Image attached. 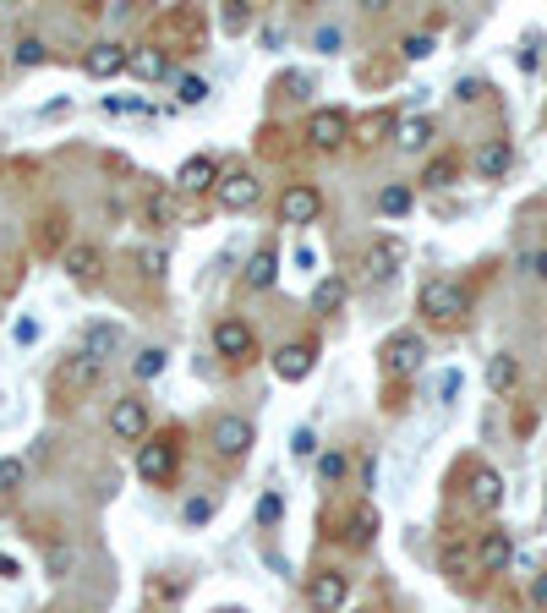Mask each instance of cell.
<instances>
[{
  "label": "cell",
  "mask_w": 547,
  "mask_h": 613,
  "mask_svg": "<svg viewBox=\"0 0 547 613\" xmlns=\"http://www.w3.org/2000/svg\"><path fill=\"white\" fill-rule=\"evenodd\" d=\"M181 427H165V433H148L143 444H137V477L148 482V488H176L181 482Z\"/></svg>",
  "instance_id": "cell-1"
},
{
  "label": "cell",
  "mask_w": 547,
  "mask_h": 613,
  "mask_svg": "<svg viewBox=\"0 0 547 613\" xmlns=\"http://www.w3.org/2000/svg\"><path fill=\"white\" fill-rule=\"evenodd\" d=\"M416 312L444 334L465 329V318H471V291H465L460 280H444V274H438V280H427L422 291H416Z\"/></svg>",
  "instance_id": "cell-2"
},
{
  "label": "cell",
  "mask_w": 547,
  "mask_h": 613,
  "mask_svg": "<svg viewBox=\"0 0 547 613\" xmlns=\"http://www.w3.org/2000/svg\"><path fill=\"white\" fill-rule=\"evenodd\" d=\"M154 44L176 61V55H197L208 44V17L197 6H170L165 17H154Z\"/></svg>",
  "instance_id": "cell-3"
},
{
  "label": "cell",
  "mask_w": 547,
  "mask_h": 613,
  "mask_svg": "<svg viewBox=\"0 0 547 613\" xmlns=\"http://www.w3.org/2000/svg\"><path fill=\"white\" fill-rule=\"evenodd\" d=\"M351 110H340V104H318V110L307 115V126H301V137H307L312 154H340L345 143H351Z\"/></svg>",
  "instance_id": "cell-4"
},
{
  "label": "cell",
  "mask_w": 547,
  "mask_h": 613,
  "mask_svg": "<svg viewBox=\"0 0 547 613\" xmlns=\"http://www.w3.org/2000/svg\"><path fill=\"white\" fill-rule=\"evenodd\" d=\"M378 367H383V378H416L427 367V340L416 329H400V334H389V340L378 345Z\"/></svg>",
  "instance_id": "cell-5"
},
{
  "label": "cell",
  "mask_w": 547,
  "mask_h": 613,
  "mask_svg": "<svg viewBox=\"0 0 547 613\" xmlns=\"http://www.w3.org/2000/svg\"><path fill=\"white\" fill-rule=\"evenodd\" d=\"M214 356L225 367H247V362H258V334H252V323L247 318H236V312H225V318L214 323Z\"/></svg>",
  "instance_id": "cell-6"
},
{
  "label": "cell",
  "mask_w": 547,
  "mask_h": 613,
  "mask_svg": "<svg viewBox=\"0 0 547 613\" xmlns=\"http://www.w3.org/2000/svg\"><path fill=\"white\" fill-rule=\"evenodd\" d=\"M318 351H323L318 334H296V340L274 345V356H269L274 378H279V384H307L312 367H318Z\"/></svg>",
  "instance_id": "cell-7"
},
{
  "label": "cell",
  "mask_w": 547,
  "mask_h": 613,
  "mask_svg": "<svg viewBox=\"0 0 547 613\" xmlns=\"http://www.w3.org/2000/svg\"><path fill=\"white\" fill-rule=\"evenodd\" d=\"M252 444H258V427H252V416L219 411L214 422H208V449H214L219 460H241Z\"/></svg>",
  "instance_id": "cell-8"
},
{
  "label": "cell",
  "mask_w": 547,
  "mask_h": 613,
  "mask_svg": "<svg viewBox=\"0 0 547 613\" xmlns=\"http://www.w3.org/2000/svg\"><path fill=\"white\" fill-rule=\"evenodd\" d=\"M104 427H110V438H121V444H143L148 433H154V422H148V400L143 395H121L104 416Z\"/></svg>",
  "instance_id": "cell-9"
},
{
  "label": "cell",
  "mask_w": 547,
  "mask_h": 613,
  "mask_svg": "<svg viewBox=\"0 0 547 613\" xmlns=\"http://www.w3.org/2000/svg\"><path fill=\"white\" fill-rule=\"evenodd\" d=\"M72 356H83V362H93V367H104L110 356H121V323H110V318L83 323V329H77Z\"/></svg>",
  "instance_id": "cell-10"
},
{
  "label": "cell",
  "mask_w": 547,
  "mask_h": 613,
  "mask_svg": "<svg viewBox=\"0 0 547 613\" xmlns=\"http://www.w3.org/2000/svg\"><path fill=\"white\" fill-rule=\"evenodd\" d=\"M318 214H323V192L312 187V181H290V187L274 198V219H279V225H312Z\"/></svg>",
  "instance_id": "cell-11"
},
{
  "label": "cell",
  "mask_w": 547,
  "mask_h": 613,
  "mask_svg": "<svg viewBox=\"0 0 547 613\" xmlns=\"http://www.w3.org/2000/svg\"><path fill=\"white\" fill-rule=\"evenodd\" d=\"M351 603V575L345 570H312L307 575V608L312 613H345Z\"/></svg>",
  "instance_id": "cell-12"
},
{
  "label": "cell",
  "mask_w": 547,
  "mask_h": 613,
  "mask_svg": "<svg viewBox=\"0 0 547 613\" xmlns=\"http://www.w3.org/2000/svg\"><path fill=\"white\" fill-rule=\"evenodd\" d=\"M61 263H66V280L72 285H83V291H93V285H104V247H93V241H72V247L61 252Z\"/></svg>",
  "instance_id": "cell-13"
},
{
  "label": "cell",
  "mask_w": 547,
  "mask_h": 613,
  "mask_svg": "<svg viewBox=\"0 0 547 613\" xmlns=\"http://www.w3.org/2000/svg\"><path fill=\"white\" fill-rule=\"evenodd\" d=\"M219 176H225V165H219L214 154H192V159H181V170H176V192L203 198V192L219 187Z\"/></svg>",
  "instance_id": "cell-14"
},
{
  "label": "cell",
  "mask_w": 547,
  "mask_h": 613,
  "mask_svg": "<svg viewBox=\"0 0 547 613\" xmlns=\"http://www.w3.org/2000/svg\"><path fill=\"white\" fill-rule=\"evenodd\" d=\"M258 176H252V170H225V176H219V187H214V203L225 208V214H247L252 203H258Z\"/></svg>",
  "instance_id": "cell-15"
},
{
  "label": "cell",
  "mask_w": 547,
  "mask_h": 613,
  "mask_svg": "<svg viewBox=\"0 0 547 613\" xmlns=\"http://www.w3.org/2000/svg\"><path fill=\"white\" fill-rule=\"evenodd\" d=\"M471 559H476V575H504L509 570V559H515V537L509 531H482L476 537V548H471Z\"/></svg>",
  "instance_id": "cell-16"
},
{
  "label": "cell",
  "mask_w": 547,
  "mask_h": 613,
  "mask_svg": "<svg viewBox=\"0 0 547 613\" xmlns=\"http://www.w3.org/2000/svg\"><path fill=\"white\" fill-rule=\"evenodd\" d=\"M400 263H405V241L400 236H378L367 247V258H362V274H367V285H383V280H394L400 274Z\"/></svg>",
  "instance_id": "cell-17"
},
{
  "label": "cell",
  "mask_w": 547,
  "mask_h": 613,
  "mask_svg": "<svg viewBox=\"0 0 547 613\" xmlns=\"http://www.w3.org/2000/svg\"><path fill=\"white\" fill-rule=\"evenodd\" d=\"M378 531H383L378 504H372V499H356V504H351V515H345V548L367 553L372 542H378Z\"/></svg>",
  "instance_id": "cell-18"
},
{
  "label": "cell",
  "mask_w": 547,
  "mask_h": 613,
  "mask_svg": "<svg viewBox=\"0 0 547 613\" xmlns=\"http://www.w3.org/2000/svg\"><path fill=\"white\" fill-rule=\"evenodd\" d=\"M126 50H132V44H121V39L88 44V50H83V72L93 77V83H104V77H121V72H126Z\"/></svg>",
  "instance_id": "cell-19"
},
{
  "label": "cell",
  "mask_w": 547,
  "mask_h": 613,
  "mask_svg": "<svg viewBox=\"0 0 547 613\" xmlns=\"http://www.w3.org/2000/svg\"><path fill=\"white\" fill-rule=\"evenodd\" d=\"M126 72H132L137 83H165V77H170V55L159 50L154 39H143V44L126 50Z\"/></svg>",
  "instance_id": "cell-20"
},
{
  "label": "cell",
  "mask_w": 547,
  "mask_h": 613,
  "mask_svg": "<svg viewBox=\"0 0 547 613\" xmlns=\"http://www.w3.org/2000/svg\"><path fill=\"white\" fill-rule=\"evenodd\" d=\"M471 165H476V176H482V181H504L509 165H515V148H509L504 137H487V143L471 154Z\"/></svg>",
  "instance_id": "cell-21"
},
{
  "label": "cell",
  "mask_w": 547,
  "mask_h": 613,
  "mask_svg": "<svg viewBox=\"0 0 547 613\" xmlns=\"http://www.w3.org/2000/svg\"><path fill=\"white\" fill-rule=\"evenodd\" d=\"M66 247H72V230H66V208H50V214L39 219V236H33V252H44V258H61Z\"/></svg>",
  "instance_id": "cell-22"
},
{
  "label": "cell",
  "mask_w": 547,
  "mask_h": 613,
  "mask_svg": "<svg viewBox=\"0 0 547 613\" xmlns=\"http://www.w3.org/2000/svg\"><path fill=\"white\" fill-rule=\"evenodd\" d=\"M394 110H367L362 121H351V148H378L383 137H394Z\"/></svg>",
  "instance_id": "cell-23"
},
{
  "label": "cell",
  "mask_w": 547,
  "mask_h": 613,
  "mask_svg": "<svg viewBox=\"0 0 547 613\" xmlns=\"http://www.w3.org/2000/svg\"><path fill=\"white\" fill-rule=\"evenodd\" d=\"M345 302H351V285H345L340 274H323V280L312 285V312H318V318H340Z\"/></svg>",
  "instance_id": "cell-24"
},
{
  "label": "cell",
  "mask_w": 547,
  "mask_h": 613,
  "mask_svg": "<svg viewBox=\"0 0 547 613\" xmlns=\"http://www.w3.org/2000/svg\"><path fill=\"white\" fill-rule=\"evenodd\" d=\"M471 504L482 515H493L498 504H504V477H498L493 466H471Z\"/></svg>",
  "instance_id": "cell-25"
},
{
  "label": "cell",
  "mask_w": 547,
  "mask_h": 613,
  "mask_svg": "<svg viewBox=\"0 0 547 613\" xmlns=\"http://www.w3.org/2000/svg\"><path fill=\"white\" fill-rule=\"evenodd\" d=\"M241 280H247V291H269V285L279 280V252L263 241L258 252L247 258V269H241Z\"/></svg>",
  "instance_id": "cell-26"
},
{
  "label": "cell",
  "mask_w": 547,
  "mask_h": 613,
  "mask_svg": "<svg viewBox=\"0 0 547 613\" xmlns=\"http://www.w3.org/2000/svg\"><path fill=\"white\" fill-rule=\"evenodd\" d=\"M427 143H433V115H405V121L394 126V148H400V154H422Z\"/></svg>",
  "instance_id": "cell-27"
},
{
  "label": "cell",
  "mask_w": 547,
  "mask_h": 613,
  "mask_svg": "<svg viewBox=\"0 0 547 613\" xmlns=\"http://www.w3.org/2000/svg\"><path fill=\"white\" fill-rule=\"evenodd\" d=\"M99 373H104V367L83 362V356H66V362H61V373H55V395H66L72 384H77V395H83V389L99 384Z\"/></svg>",
  "instance_id": "cell-28"
},
{
  "label": "cell",
  "mask_w": 547,
  "mask_h": 613,
  "mask_svg": "<svg viewBox=\"0 0 547 613\" xmlns=\"http://www.w3.org/2000/svg\"><path fill=\"white\" fill-rule=\"evenodd\" d=\"M487 389H493V395H515L520 389V356L498 351L493 362H487Z\"/></svg>",
  "instance_id": "cell-29"
},
{
  "label": "cell",
  "mask_w": 547,
  "mask_h": 613,
  "mask_svg": "<svg viewBox=\"0 0 547 613\" xmlns=\"http://www.w3.org/2000/svg\"><path fill=\"white\" fill-rule=\"evenodd\" d=\"M455 176H460V154H433L422 165V187H433V192L455 187Z\"/></svg>",
  "instance_id": "cell-30"
},
{
  "label": "cell",
  "mask_w": 547,
  "mask_h": 613,
  "mask_svg": "<svg viewBox=\"0 0 547 613\" xmlns=\"http://www.w3.org/2000/svg\"><path fill=\"white\" fill-rule=\"evenodd\" d=\"M345 477H351V455H345V449H323L318 455V488H345Z\"/></svg>",
  "instance_id": "cell-31"
},
{
  "label": "cell",
  "mask_w": 547,
  "mask_h": 613,
  "mask_svg": "<svg viewBox=\"0 0 547 613\" xmlns=\"http://www.w3.org/2000/svg\"><path fill=\"white\" fill-rule=\"evenodd\" d=\"M165 362H170V351H165V345H143V351H137V362H132L137 384H154V378L165 373Z\"/></svg>",
  "instance_id": "cell-32"
},
{
  "label": "cell",
  "mask_w": 547,
  "mask_h": 613,
  "mask_svg": "<svg viewBox=\"0 0 547 613\" xmlns=\"http://www.w3.org/2000/svg\"><path fill=\"white\" fill-rule=\"evenodd\" d=\"M143 219H148V225H159V230L176 225V198L154 187V192H148V203H143Z\"/></svg>",
  "instance_id": "cell-33"
},
{
  "label": "cell",
  "mask_w": 547,
  "mask_h": 613,
  "mask_svg": "<svg viewBox=\"0 0 547 613\" xmlns=\"http://www.w3.org/2000/svg\"><path fill=\"white\" fill-rule=\"evenodd\" d=\"M411 203H416L411 187H400V181L378 192V214H389V219H405V214H411Z\"/></svg>",
  "instance_id": "cell-34"
},
{
  "label": "cell",
  "mask_w": 547,
  "mask_h": 613,
  "mask_svg": "<svg viewBox=\"0 0 547 613\" xmlns=\"http://www.w3.org/2000/svg\"><path fill=\"white\" fill-rule=\"evenodd\" d=\"M22 482H28V460H22V455H6V460H0V499H6V493H17Z\"/></svg>",
  "instance_id": "cell-35"
},
{
  "label": "cell",
  "mask_w": 547,
  "mask_h": 613,
  "mask_svg": "<svg viewBox=\"0 0 547 613\" xmlns=\"http://www.w3.org/2000/svg\"><path fill=\"white\" fill-rule=\"evenodd\" d=\"M44 55H50V50H44L39 33H22L17 50H11V61H17V66H44Z\"/></svg>",
  "instance_id": "cell-36"
},
{
  "label": "cell",
  "mask_w": 547,
  "mask_h": 613,
  "mask_svg": "<svg viewBox=\"0 0 547 613\" xmlns=\"http://www.w3.org/2000/svg\"><path fill=\"white\" fill-rule=\"evenodd\" d=\"M290 455H296V460L323 455V449H318V433H312V427H296V433H290Z\"/></svg>",
  "instance_id": "cell-37"
},
{
  "label": "cell",
  "mask_w": 547,
  "mask_h": 613,
  "mask_svg": "<svg viewBox=\"0 0 547 613\" xmlns=\"http://www.w3.org/2000/svg\"><path fill=\"white\" fill-rule=\"evenodd\" d=\"M279 520H285V499H279V493H263L258 499V526H279Z\"/></svg>",
  "instance_id": "cell-38"
},
{
  "label": "cell",
  "mask_w": 547,
  "mask_h": 613,
  "mask_svg": "<svg viewBox=\"0 0 547 613\" xmlns=\"http://www.w3.org/2000/svg\"><path fill=\"white\" fill-rule=\"evenodd\" d=\"M400 55L405 61H427V55H433V33H405Z\"/></svg>",
  "instance_id": "cell-39"
},
{
  "label": "cell",
  "mask_w": 547,
  "mask_h": 613,
  "mask_svg": "<svg viewBox=\"0 0 547 613\" xmlns=\"http://www.w3.org/2000/svg\"><path fill=\"white\" fill-rule=\"evenodd\" d=\"M137 263H143L148 280H165V269H170V258H165L159 247H143V252H137Z\"/></svg>",
  "instance_id": "cell-40"
},
{
  "label": "cell",
  "mask_w": 547,
  "mask_h": 613,
  "mask_svg": "<svg viewBox=\"0 0 547 613\" xmlns=\"http://www.w3.org/2000/svg\"><path fill=\"white\" fill-rule=\"evenodd\" d=\"M214 510H219V504L203 499V493H197V499H186V526H208V520H214Z\"/></svg>",
  "instance_id": "cell-41"
},
{
  "label": "cell",
  "mask_w": 547,
  "mask_h": 613,
  "mask_svg": "<svg viewBox=\"0 0 547 613\" xmlns=\"http://www.w3.org/2000/svg\"><path fill=\"white\" fill-rule=\"evenodd\" d=\"M176 99H181V104H203V99H208V83H203V77H181V83H176Z\"/></svg>",
  "instance_id": "cell-42"
},
{
  "label": "cell",
  "mask_w": 547,
  "mask_h": 613,
  "mask_svg": "<svg viewBox=\"0 0 547 613\" xmlns=\"http://www.w3.org/2000/svg\"><path fill=\"white\" fill-rule=\"evenodd\" d=\"M531 608L547 613V570H542V575H531Z\"/></svg>",
  "instance_id": "cell-43"
},
{
  "label": "cell",
  "mask_w": 547,
  "mask_h": 613,
  "mask_svg": "<svg viewBox=\"0 0 547 613\" xmlns=\"http://www.w3.org/2000/svg\"><path fill=\"white\" fill-rule=\"evenodd\" d=\"M66 570H72V548H50V575L61 581Z\"/></svg>",
  "instance_id": "cell-44"
},
{
  "label": "cell",
  "mask_w": 547,
  "mask_h": 613,
  "mask_svg": "<svg viewBox=\"0 0 547 613\" xmlns=\"http://www.w3.org/2000/svg\"><path fill=\"white\" fill-rule=\"evenodd\" d=\"M520 263H526V274H537V280L547 274V252H526V258H520Z\"/></svg>",
  "instance_id": "cell-45"
},
{
  "label": "cell",
  "mask_w": 547,
  "mask_h": 613,
  "mask_svg": "<svg viewBox=\"0 0 547 613\" xmlns=\"http://www.w3.org/2000/svg\"><path fill=\"white\" fill-rule=\"evenodd\" d=\"M17 340H22V345H28V340H39V323H33V318H22V323H17Z\"/></svg>",
  "instance_id": "cell-46"
},
{
  "label": "cell",
  "mask_w": 547,
  "mask_h": 613,
  "mask_svg": "<svg viewBox=\"0 0 547 613\" xmlns=\"http://www.w3.org/2000/svg\"><path fill=\"white\" fill-rule=\"evenodd\" d=\"M0 575H6V581H17V559H11V553H0Z\"/></svg>",
  "instance_id": "cell-47"
},
{
  "label": "cell",
  "mask_w": 547,
  "mask_h": 613,
  "mask_svg": "<svg viewBox=\"0 0 547 613\" xmlns=\"http://www.w3.org/2000/svg\"><path fill=\"white\" fill-rule=\"evenodd\" d=\"M214 613H247V608H214Z\"/></svg>",
  "instance_id": "cell-48"
},
{
  "label": "cell",
  "mask_w": 547,
  "mask_h": 613,
  "mask_svg": "<svg viewBox=\"0 0 547 613\" xmlns=\"http://www.w3.org/2000/svg\"><path fill=\"white\" fill-rule=\"evenodd\" d=\"M345 613H367V608H345Z\"/></svg>",
  "instance_id": "cell-49"
}]
</instances>
